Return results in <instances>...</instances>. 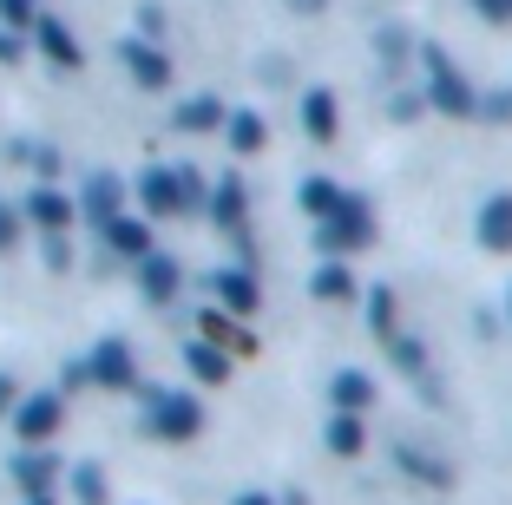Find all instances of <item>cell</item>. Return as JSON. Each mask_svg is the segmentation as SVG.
Segmentation results:
<instances>
[{
  "instance_id": "1",
  "label": "cell",
  "mask_w": 512,
  "mask_h": 505,
  "mask_svg": "<svg viewBox=\"0 0 512 505\" xmlns=\"http://www.w3.org/2000/svg\"><path fill=\"white\" fill-rule=\"evenodd\" d=\"M138 197H145L151 217H191V210L211 204V184L197 178V171H145Z\"/></svg>"
},
{
  "instance_id": "2",
  "label": "cell",
  "mask_w": 512,
  "mask_h": 505,
  "mask_svg": "<svg viewBox=\"0 0 512 505\" xmlns=\"http://www.w3.org/2000/svg\"><path fill=\"white\" fill-rule=\"evenodd\" d=\"M145 427L158 433V440H191V433H204V407L191 401V394H178V387H151V407H145Z\"/></svg>"
},
{
  "instance_id": "3",
  "label": "cell",
  "mask_w": 512,
  "mask_h": 505,
  "mask_svg": "<svg viewBox=\"0 0 512 505\" xmlns=\"http://www.w3.org/2000/svg\"><path fill=\"white\" fill-rule=\"evenodd\" d=\"M322 250H368L375 243V210L362 204V197H342L335 204V217H322Z\"/></svg>"
},
{
  "instance_id": "4",
  "label": "cell",
  "mask_w": 512,
  "mask_h": 505,
  "mask_svg": "<svg viewBox=\"0 0 512 505\" xmlns=\"http://www.w3.org/2000/svg\"><path fill=\"white\" fill-rule=\"evenodd\" d=\"M421 60H427V73H434V79H427V92H434V105L447 112V119H467V112H480V99H473V86L460 79V66H453L447 53H440V46H427Z\"/></svg>"
},
{
  "instance_id": "5",
  "label": "cell",
  "mask_w": 512,
  "mask_h": 505,
  "mask_svg": "<svg viewBox=\"0 0 512 505\" xmlns=\"http://www.w3.org/2000/svg\"><path fill=\"white\" fill-rule=\"evenodd\" d=\"M92 381H99V387H112V394H125V387L138 381L132 348H125V342H99V348H92Z\"/></svg>"
},
{
  "instance_id": "6",
  "label": "cell",
  "mask_w": 512,
  "mask_h": 505,
  "mask_svg": "<svg viewBox=\"0 0 512 505\" xmlns=\"http://www.w3.org/2000/svg\"><path fill=\"white\" fill-rule=\"evenodd\" d=\"M14 427H20V440H27V446L53 440V433H60V394H33V401L14 414Z\"/></svg>"
},
{
  "instance_id": "7",
  "label": "cell",
  "mask_w": 512,
  "mask_h": 505,
  "mask_svg": "<svg viewBox=\"0 0 512 505\" xmlns=\"http://www.w3.org/2000/svg\"><path fill=\"white\" fill-rule=\"evenodd\" d=\"M211 289H217V302H224L230 315H250L256 309V276H250V269H217Z\"/></svg>"
},
{
  "instance_id": "8",
  "label": "cell",
  "mask_w": 512,
  "mask_h": 505,
  "mask_svg": "<svg viewBox=\"0 0 512 505\" xmlns=\"http://www.w3.org/2000/svg\"><path fill=\"white\" fill-rule=\"evenodd\" d=\"M14 479H20V492H27V499H46V492H53V479H60V460H53V453H20V460H14Z\"/></svg>"
},
{
  "instance_id": "9",
  "label": "cell",
  "mask_w": 512,
  "mask_h": 505,
  "mask_svg": "<svg viewBox=\"0 0 512 505\" xmlns=\"http://www.w3.org/2000/svg\"><path fill=\"white\" fill-rule=\"evenodd\" d=\"M27 217H33V223H40L46 237H66V223H73V204H66V197H60V191H46V184H40V191H33V197H27Z\"/></svg>"
},
{
  "instance_id": "10",
  "label": "cell",
  "mask_w": 512,
  "mask_h": 505,
  "mask_svg": "<svg viewBox=\"0 0 512 505\" xmlns=\"http://www.w3.org/2000/svg\"><path fill=\"white\" fill-rule=\"evenodd\" d=\"M204 210H211L230 237L243 243V184H237V178H217V184H211V204H204Z\"/></svg>"
},
{
  "instance_id": "11",
  "label": "cell",
  "mask_w": 512,
  "mask_h": 505,
  "mask_svg": "<svg viewBox=\"0 0 512 505\" xmlns=\"http://www.w3.org/2000/svg\"><path fill=\"white\" fill-rule=\"evenodd\" d=\"M480 243H486V250H499V256L512 250V197H486V210H480Z\"/></svg>"
},
{
  "instance_id": "12",
  "label": "cell",
  "mask_w": 512,
  "mask_h": 505,
  "mask_svg": "<svg viewBox=\"0 0 512 505\" xmlns=\"http://www.w3.org/2000/svg\"><path fill=\"white\" fill-rule=\"evenodd\" d=\"M33 33H40V53H46L53 66H79V40H73V33H66L53 14H40V20H33Z\"/></svg>"
},
{
  "instance_id": "13",
  "label": "cell",
  "mask_w": 512,
  "mask_h": 505,
  "mask_svg": "<svg viewBox=\"0 0 512 505\" xmlns=\"http://www.w3.org/2000/svg\"><path fill=\"white\" fill-rule=\"evenodd\" d=\"M138 276H145V296L151 302H171V296H178V263H171L165 250H151L145 263H138Z\"/></svg>"
},
{
  "instance_id": "14",
  "label": "cell",
  "mask_w": 512,
  "mask_h": 505,
  "mask_svg": "<svg viewBox=\"0 0 512 505\" xmlns=\"http://www.w3.org/2000/svg\"><path fill=\"white\" fill-rule=\"evenodd\" d=\"M342 197H348V191H342V184H335V178H302L296 204H302V210H309V217L322 223V217H335V204H342Z\"/></svg>"
},
{
  "instance_id": "15",
  "label": "cell",
  "mask_w": 512,
  "mask_h": 505,
  "mask_svg": "<svg viewBox=\"0 0 512 505\" xmlns=\"http://www.w3.org/2000/svg\"><path fill=\"white\" fill-rule=\"evenodd\" d=\"M329 394H335V407H342V414H362V407L375 401V381H368V374H355V368H342Z\"/></svg>"
},
{
  "instance_id": "16",
  "label": "cell",
  "mask_w": 512,
  "mask_h": 505,
  "mask_svg": "<svg viewBox=\"0 0 512 505\" xmlns=\"http://www.w3.org/2000/svg\"><path fill=\"white\" fill-rule=\"evenodd\" d=\"M106 237H112V250H119V256H138V263L151 256V230H145V223H132V217H112Z\"/></svg>"
},
{
  "instance_id": "17",
  "label": "cell",
  "mask_w": 512,
  "mask_h": 505,
  "mask_svg": "<svg viewBox=\"0 0 512 505\" xmlns=\"http://www.w3.org/2000/svg\"><path fill=\"white\" fill-rule=\"evenodd\" d=\"M125 66H132V79H138V86H151V92H158V86L171 79L165 53H151V46H125Z\"/></svg>"
},
{
  "instance_id": "18",
  "label": "cell",
  "mask_w": 512,
  "mask_h": 505,
  "mask_svg": "<svg viewBox=\"0 0 512 505\" xmlns=\"http://www.w3.org/2000/svg\"><path fill=\"white\" fill-rule=\"evenodd\" d=\"M86 217L92 223H112V217H119V178H106V171H99V178L86 184Z\"/></svg>"
},
{
  "instance_id": "19",
  "label": "cell",
  "mask_w": 512,
  "mask_h": 505,
  "mask_svg": "<svg viewBox=\"0 0 512 505\" xmlns=\"http://www.w3.org/2000/svg\"><path fill=\"white\" fill-rule=\"evenodd\" d=\"M362 446H368V433H362V414H335V420H329V453L355 460Z\"/></svg>"
},
{
  "instance_id": "20",
  "label": "cell",
  "mask_w": 512,
  "mask_h": 505,
  "mask_svg": "<svg viewBox=\"0 0 512 505\" xmlns=\"http://www.w3.org/2000/svg\"><path fill=\"white\" fill-rule=\"evenodd\" d=\"M224 125V105L217 99H184L178 105V132H217Z\"/></svg>"
},
{
  "instance_id": "21",
  "label": "cell",
  "mask_w": 512,
  "mask_h": 505,
  "mask_svg": "<svg viewBox=\"0 0 512 505\" xmlns=\"http://www.w3.org/2000/svg\"><path fill=\"white\" fill-rule=\"evenodd\" d=\"M302 125H309V138H322V145L335 138V99L329 92H309V99H302Z\"/></svg>"
},
{
  "instance_id": "22",
  "label": "cell",
  "mask_w": 512,
  "mask_h": 505,
  "mask_svg": "<svg viewBox=\"0 0 512 505\" xmlns=\"http://www.w3.org/2000/svg\"><path fill=\"white\" fill-rule=\"evenodd\" d=\"M401 473H414V479H427V486H447V460H427L421 446H401Z\"/></svg>"
},
{
  "instance_id": "23",
  "label": "cell",
  "mask_w": 512,
  "mask_h": 505,
  "mask_svg": "<svg viewBox=\"0 0 512 505\" xmlns=\"http://www.w3.org/2000/svg\"><path fill=\"white\" fill-rule=\"evenodd\" d=\"M316 296H322V302H348V296H355V276H348L342 263H329V269L316 276Z\"/></svg>"
},
{
  "instance_id": "24",
  "label": "cell",
  "mask_w": 512,
  "mask_h": 505,
  "mask_svg": "<svg viewBox=\"0 0 512 505\" xmlns=\"http://www.w3.org/2000/svg\"><path fill=\"white\" fill-rule=\"evenodd\" d=\"M184 361H191V374H204V381H224V374H230V361L217 355V348H204V342L184 348Z\"/></svg>"
},
{
  "instance_id": "25",
  "label": "cell",
  "mask_w": 512,
  "mask_h": 505,
  "mask_svg": "<svg viewBox=\"0 0 512 505\" xmlns=\"http://www.w3.org/2000/svg\"><path fill=\"white\" fill-rule=\"evenodd\" d=\"M73 492H79V505H106V473L99 466H73Z\"/></svg>"
},
{
  "instance_id": "26",
  "label": "cell",
  "mask_w": 512,
  "mask_h": 505,
  "mask_svg": "<svg viewBox=\"0 0 512 505\" xmlns=\"http://www.w3.org/2000/svg\"><path fill=\"white\" fill-rule=\"evenodd\" d=\"M230 145L237 151H263V119H256V112H237V119H230Z\"/></svg>"
},
{
  "instance_id": "27",
  "label": "cell",
  "mask_w": 512,
  "mask_h": 505,
  "mask_svg": "<svg viewBox=\"0 0 512 505\" xmlns=\"http://www.w3.org/2000/svg\"><path fill=\"white\" fill-rule=\"evenodd\" d=\"M204 335H217V342H224L230 355H250V348H256L250 335H243V328H230V322H224V315H204Z\"/></svg>"
},
{
  "instance_id": "28",
  "label": "cell",
  "mask_w": 512,
  "mask_h": 505,
  "mask_svg": "<svg viewBox=\"0 0 512 505\" xmlns=\"http://www.w3.org/2000/svg\"><path fill=\"white\" fill-rule=\"evenodd\" d=\"M368 315H375L381 342H394V289H375V296H368Z\"/></svg>"
},
{
  "instance_id": "29",
  "label": "cell",
  "mask_w": 512,
  "mask_h": 505,
  "mask_svg": "<svg viewBox=\"0 0 512 505\" xmlns=\"http://www.w3.org/2000/svg\"><path fill=\"white\" fill-rule=\"evenodd\" d=\"M0 20L7 27H33L40 20V0H0Z\"/></svg>"
},
{
  "instance_id": "30",
  "label": "cell",
  "mask_w": 512,
  "mask_h": 505,
  "mask_svg": "<svg viewBox=\"0 0 512 505\" xmlns=\"http://www.w3.org/2000/svg\"><path fill=\"white\" fill-rule=\"evenodd\" d=\"M388 348H394V361H401V368H407V374L421 368V342H414V335H394V342H388Z\"/></svg>"
},
{
  "instance_id": "31",
  "label": "cell",
  "mask_w": 512,
  "mask_h": 505,
  "mask_svg": "<svg viewBox=\"0 0 512 505\" xmlns=\"http://www.w3.org/2000/svg\"><path fill=\"white\" fill-rule=\"evenodd\" d=\"M14 243H20V217L0 204V250H14Z\"/></svg>"
},
{
  "instance_id": "32",
  "label": "cell",
  "mask_w": 512,
  "mask_h": 505,
  "mask_svg": "<svg viewBox=\"0 0 512 505\" xmlns=\"http://www.w3.org/2000/svg\"><path fill=\"white\" fill-rule=\"evenodd\" d=\"M473 7H480L486 20H512V0H473Z\"/></svg>"
},
{
  "instance_id": "33",
  "label": "cell",
  "mask_w": 512,
  "mask_h": 505,
  "mask_svg": "<svg viewBox=\"0 0 512 505\" xmlns=\"http://www.w3.org/2000/svg\"><path fill=\"white\" fill-rule=\"evenodd\" d=\"M486 119H512V92H499V99H486Z\"/></svg>"
},
{
  "instance_id": "34",
  "label": "cell",
  "mask_w": 512,
  "mask_h": 505,
  "mask_svg": "<svg viewBox=\"0 0 512 505\" xmlns=\"http://www.w3.org/2000/svg\"><path fill=\"white\" fill-rule=\"evenodd\" d=\"M0 414H14V381L0 374Z\"/></svg>"
},
{
  "instance_id": "35",
  "label": "cell",
  "mask_w": 512,
  "mask_h": 505,
  "mask_svg": "<svg viewBox=\"0 0 512 505\" xmlns=\"http://www.w3.org/2000/svg\"><path fill=\"white\" fill-rule=\"evenodd\" d=\"M0 60H20V40H14V33H0Z\"/></svg>"
},
{
  "instance_id": "36",
  "label": "cell",
  "mask_w": 512,
  "mask_h": 505,
  "mask_svg": "<svg viewBox=\"0 0 512 505\" xmlns=\"http://www.w3.org/2000/svg\"><path fill=\"white\" fill-rule=\"evenodd\" d=\"M237 505H270V499H263V492H243V499Z\"/></svg>"
},
{
  "instance_id": "37",
  "label": "cell",
  "mask_w": 512,
  "mask_h": 505,
  "mask_svg": "<svg viewBox=\"0 0 512 505\" xmlns=\"http://www.w3.org/2000/svg\"><path fill=\"white\" fill-rule=\"evenodd\" d=\"M27 505H53V499H27Z\"/></svg>"
},
{
  "instance_id": "38",
  "label": "cell",
  "mask_w": 512,
  "mask_h": 505,
  "mask_svg": "<svg viewBox=\"0 0 512 505\" xmlns=\"http://www.w3.org/2000/svg\"><path fill=\"white\" fill-rule=\"evenodd\" d=\"M506 309H512V302H506Z\"/></svg>"
}]
</instances>
